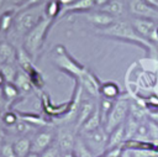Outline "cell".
<instances>
[{"label":"cell","mask_w":158,"mask_h":157,"mask_svg":"<svg viewBox=\"0 0 158 157\" xmlns=\"http://www.w3.org/2000/svg\"><path fill=\"white\" fill-rule=\"evenodd\" d=\"M95 35L136 45V46L143 48L146 52H151L153 49V43L147 41L146 38L141 37L136 32V30L133 28L131 22L125 19H116L111 25H109L106 27L95 28Z\"/></svg>","instance_id":"6da1fadb"},{"label":"cell","mask_w":158,"mask_h":157,"mask_svg":"<svg viewBox=\"0 0 158 157\" xmlns=\"http://www.w3.org/2000/svg\"><path fill=\"white\" fill-rule=\"evenodd\" d=\"M53 22H54L53 20L43 16L40 20V22L33 28H31L22 38V47L32 57L33 61H36L38 58L40 53L42 52L43 45L46 42V37H47Z\"/></svg>","instance_id":"7a4b0ae2"},{"label":"cell","mask_w":158,"mask_h":157,"mask_svg":"<svg viewBox=\"0 0 158 157\" xmlns=\"http://www.w3.org/2000/svg\"><path fill=\"white\" fill-rule=\"evenodd\" d=\"M43 16H44V4L30 9L17 10L11 31L17 37L23 38L25 35L31 28H33Z\"/></svg>","instance_id":"3957f363"},{"label":"cell","mask_w":158,"mask_h":157,"mask_svg":"<svg viewBox=\"0 0 158 157\" xmlns=\"http://www.w3.org/2000/svg\"><path fill=\"white\" fill-rule=\"evenodd\" d=\"M53 63L59 70L67 73L74 79H78V77L85 69V67L72 57L67 48L62 45H57L53 49Z\"/></svg>","instance_id":"277c9868"},{"label":"cell","mask_w":158,"mask_h":157,"mask_svg":"<svg viewBox=\"0 0 158 157\" xmlns=\"http://www.w3.org/2000/svg\"><path fill=\"white\" fill-rule=\"evenodd\" d=\"M79 135H80L83 143L85 145V147L90 151V153L94 157H99L106 151L109 134L106 132L104 126H100L89 132H81Z\"/></svg>","instance_id":"5b68a950"},{"label":"cell","mask_w":158,"mask_h":157,"mask_svg":"<svg viewBox=\"0 0 158 157\" xmlns=\"http://www.w3.org/2000/svg\"><path fill=\"white\" fill-rule=\"evenodd\" d=\"M128 110H130V99L128 98H125L121 95L118 99L115 100L114 106L111 108V110L102 125L107 134L126 121V119L128 116Z\"/></svg>","instance_id":"8992f818"},{"label":"cell","mask_w":158,"mask_h":157,"mask_svg":"<svg viewBox=\"0 0 158 157\" xmlns=\"http://www.w3.org/2000/svg\"><path fill=\"white\" fill-rule=\"evenodd\" d=\"M131 25L136 30V32L146 38L149 42H156V28H157V21L151 19H142V17H132L130 20Z\"/></svg>","instance_id":"52a82bcc"},{"label":"cell","mask_w":158,"mask_h":157,"mask_svg":"<svg viewBox=\"0 0 158 157\" xmlns=\"http://www.w3.org/2000/svg\"><path fill=\"white\" fill-rule=\"evenodd\" d=\"M127 10L132 15V17L151 19L156 21L158 20V10L149 6L143 0H128Z\"/></svg>","instance_id":"ba28073f"},{"label":"cell","mask_w":158,"mask_h":157,"mask_svg":"<svg viewBox=\"0 0 158 157\" xmlns=\"http://www.w3.org/2000/svg\"><path fill=\"white\" fill-rule=\"evenodd\" d=\"M80 87L83 88L84 91H86L91 98H96L100 96L99 95V89H100V82L98 79V77L85 67V69L81 72V74L78 77V79H75Z\"/></svg>","instance_id":"9c48e42d"},{"label":"cell","mask_w":158,"mask_h":157,"mask_svg":"<svg viewBox=\"0 0 158 157\" xmlns=\"http://www.w3.org/2000/svg\"><path fill=\"white\" fill-rule=\"evenodd\" d=\"M56 140H57V146L60 150V152L67 153V152H73L77 138L73 129L68 126H62L58 129L56 134Z\"/></svg>","instance_id":"30bf717a"},{"label":"cell","mask_w":158,"mask_h":157,"mask_svg":"<svg viewBox=\"0 0 158 157\" xmlns=\"http://www.w3.org/2000/svg\"><path fill=\"white\" fill-rule=\"evenodd\" d=\"M85 21H88L89 23H91L95 28H102V27H106L109 25H111L116 19L110 16L109 14L106 12H102L100 10H91V11H88V12H84V14H80Z\"/></svg>","instance_id":"8fae6325"},{"label":"cell","mask_w":158,"mask_h":157,"mask_svg":"<svg viewBox=\"0 0 158 157\" xmlns=\"http://www.w3.org/2000/svg\"><path fill=\"white\" fill-rule=\"evenodd\" d=\"M54 138H56V135L53 131L44 130V131L37 132L31 140V152H36V153L43 152L47 147L53 145Z\"/></svg>","instance_id":"7c38bea8"},{"label":"cell","mask_w":158,"mask_h":157,"mask_svg":"<svg viewBox=\"0 0 158 157\" xmlns=\"http://www.w3.org/2000/svg\"><path fill=\"white\" fill-rule=\"evenodd\" d=\"M96 105L98 104L94 101V98H89V99H85V100L80 101L79 108H78V114H77V117H75V121H74L75 129H80L83 126V124L89 119V116L95 110Z\"/></svg>","instance_id":"4fadbf2b"},{"label":"cell","mask_w":158,"mask_h":157,"mask_svg":"<svg viewBox=\"0 0 158 157\" xmlns=\"http://www.w3.org/2000/svg\"><path fill=\"white\" fill-rule=\"evenodd\" d=\"M17 48L9 41H0V66L16 63Z\"/></svg>","instance_id":"5bb4252c"},{"label":"cell","mask_w":158,"mask_h":157,"mask_svg":"<svg viewBox=\"0 0 158 157\" xmlns=\"http://www.w3.org/2000/svg\"><path fill=\"white\" fill-rule=\"evenodd\" d=\"M94 9H95V5H94L93 0H75L73 4L64 6L62 9L59 17H62L63 15H67V14H84V12L91 11Z\"/></svg>","instance_id":"9a60e30c"},{"label":"cell","mask_w":158,"mask_h":157,"mask_svg":"<svg viewBox=\"0 0 158 157\" xmlns=\"http://www.w3.org/2000/svg\"><path fill=\"white\" fill-rule=\"evenodd\" d=\"M98 10H100L102 12H106L110 16L117 19V17L123 16V14L126 11V5H125L123 0H110L104 6L99 7Z\"/></svg>","instance_id":"2e32d148"},{"label":"cell","mask_w":158,"mask_h":157,"mask_svg":"<svg viewBox=\"0 0 158 157\" xmlns=\"http://www.w3.org/2000/svg\"><path fill=\"white\" fill-rule=\"evenodd\" d=\"M99 95L101 98H105V99L116 100L121 96V90H120V87L115 82L109 80V82H104V83L100 84Z\"/></svg>","instance_id":"e0dca14e"},{"label":"cell","mask_w":158,"mask_h":157,"mask_svg":"<svg viewBox=\"0 0 158 157\" xmlns=\"http://www.w3.org/2000/svg\"><path fill=\"white\" fill-rule=\"evenodd\" d=\"M123 142H125V126H123V124H122V125L115 127L112 131L109 132V138H107L106 150L122 146Z\"/></svg>","instance_id":"ac0fdd59"},{"label":"cell","mask_w":158,"mask_h":157,"mask_svg":"<svg viewBox=\"0 0 158 157\" xmlns=\"http://www.w3.org/2000/svg\"><path fill=\"white\" fill-rule=\"evenodd\" d=\"M102 126V121H101V115H100V110L96 105L95 110L93 111V114L89 116V119L83 124V126L79 129V134L81 132H89V131H93L98 127Z\"/></svg>","instance_id":"d6986e66"},{"label":"cell","mask_w":158,"mask_h":157,"mask_svg":"<svg viewBox=\"0 0 158 157\" xmlns=\"http://www.w3.org/2000/svg\"><path fill=\"white\" fill-rule=\"evenodd\" d=\"M15 15H16V10L10 7H7L0 14V33H7L11 31Z\"/></svg>","instance_id":"ffe728a7"},{"label":"cell","mask_w":158,"mask_h":157,"mask_svg":"<svg viewBox=\"0 0 158 157\" xmlns=\"http://www.w3.org/2000/svg\"><path fill=\"white\" fill-rule=\"evenodd\" d=\"M16 63L19 64L20 69L23 70V72H28L32 67H35L33 64V59L32 57L25 51V48L21 46V47H17V54H16Z\"/></svg>","instance_id":"44dd1931"},{"label":"cell","mask_w":158,"mask_h":157,"mask_svg":"<svg viewBox=\"0 0 158 157\" xmlns=\"http://www.w3.org/2000/svg\"><path fill=\"white\" fill-rule=\"evenodd\" d=\"M14 84L16 85V88L20 90V93H28L31 91V89L33 88L32 87V83L27 75L26 72L19 69L16 77H15V80H14Z\"/></svg>","instance_id":"7402d4cb"},{"label":"cell","mask_w":158,"mask_h":157,"mask_svg":"<svg viewBox=\"0 0 158 157\" xmlns=\"http://www.w3.org/2000/svg\"><path fill=\"white\" fill-rule=\"evenodd\" d=\"M16 157H26L31 152V140L28 137H20L12 142Z\"/></svg>","instance_id":"603a6c76"},{"label":"cell","mask_w":158,"mask_h":157,"mask_svg":"<svg viewBox=\"0 0 158 157\" xmlns=\"http://www.w3.org/2000/svg\"><path fill=\"white\" fill-rule=\"evenodd\" d=\"M158 152L153 150H143V148H130L123 147L121 157H157Z\"/></svg>","instance_id":"cb8c5ba5"},{"label":"cell","mask_w":158,"mask_h":157,"mask_svg":"<svg viewBox=\"0 0 158 157\" xmlns=\"http://www.w3.org/2000/svg\"><path fill=\"white\" fill-rule=\"evenodd\" d=\"M63 6L60 5V2L58 0H48L44 4V16L51 19V20H56L60 16Z\"/></svg>","instance_id":"d4e9b609"},{"label":"cell","mask_w":158,"mask_h":157,"mask_svg":"<svg viewBox=\"0 0 158 157\" xmlns=\"http://www.w3.org/2000/svg\"><path fill=\"white\" fill-rule=\"evenodd\" d=\"M128 115L132 116L133 119H136V120L139 121V122L146 121V120L148 119V112H147V110H146L138 101H131V100H130Z\"/></svg>","instance_id":"484cf974"},{"label":"cell","mask_w":158,"mask_h":157,"mask_svg":"<svg viewBox=\"0 0 158 157\" xmlns=\"http://www.w3.org/2000/svg\"><path fill=\"white\" fill-rule=\"evenodd\" d=\"M1 91H2V95L6 100V103H12L15 99H17L20 96V90L16 88V85L14 83H5L1 87Z\"/></svg>","instance_id":"4316f807"},{"label":"cell","mask_w":158,"mask_h":157,"mask_svg":"<svg viewBox=\"0 0 158 157\" xmlns=\"http://www.w3.org/2000/svg\"><path fill=\"white\" fill-rule=\"evenodd\" d=\"M138 125H139V121H137L136 119H133L132 116H127L126 121L123 122V126H125V141H128L131 138H133L137 129H138Z\"/></svg>","instance_id":"83f0119b"},{"label":"cell","mask_w":158,"mask_h":157,"mask_svg":"<svg viewBox=\"0 0 158 157\" xmlns=\"http://www.w3.org/2000/svg\"><path fill=\"white\" fill-rule=\"evenodd\" d=\"M27 75H28L30 80H31V83H32V87H33V88H37V89L43 88V85H44V79H43L42 73L37 69V67H36V66H35V67H32V68L27 72Z\"/></svg>","instance_id":"f1b7e54d"},{"label":"cell","mask_w":158,"mask_h":157,"mask_svg":"<svg viewBox=\"0 0 158 157\" xmlns=\"http://www.w3.org/2000/svg\"><path fill=\"white\" fill-rule=\"evenodd\" d=\"M114 103L115 100H110V99H105V98H101L100 101L98 103V108L100 110V115H101V121H102V125L111 110V108L114 106Z\"/></svg>","instance_id":"f546056e"},{"label":"cell","mask_w":158,"mask_h":157,"mask_svg":"<svg viewBox=\"0 0 158 157\" xmlns=\"http://www.w3.org/2000/svg\"><path fill=\"white\" fill-rule=\"evenodd\" d=\"M0 69L4 74V78H5V82L6 83H14L15 80V77L19 72V69L16 68L15 64H4V66H0Z\"/></svg>","instance_id":"4dcf8cb0"},{"label":"cell","mask_w":158,"mask_h":157,"mask_svg":"<svg viewBox=\"0 0 158 157\" xmlns=\"http://www.w3.org/2000/svg\"><path fill=\"white\" fill-rule=\"evenodd\" d=\"M17 121H19V117H17V115H16L14 111H5V112H2V115H1V122H2L5 126L12 127Z\"/></svg>","instance_id":"1f68e13d"},{"label":"cell","mask_w":158,"mask_h":157,"mask_svg":"<svg viewBox=\"0 0 158 157\" xmlns=\"http://www.w3.org/2000/svg\"><path fill=\"white\" fill-rule=\"evenodd\" d=\"M0 156L1 157H16L14 145L11 142H4L0 145Z\"/></svg>","instance_id":"d6a6232c"},{"label":"cell","mask_w":158,"mask_h":157,"mask_svg":"<svg viewBox=\"0 0 158 157\" xmlns=\"http://www.w3.org/2000/svg\"><path fill=\"white\" fill-rule=\"evenodd\" d=\"M40 157H60V150L56 145H51L43 152L40 153Z\"/></svg>","instance_id":"836d02e7"},{"label":"cell","mask_w":158,"mask_h":157,"mask_svg":"<svg viewBox=\"0 0 158 157\" xmlns=\"http://www.w3.org/2000/svg\"><path fill=\"white\" fill-rule=\"evenodd\" d=\"M25 2H26V0H6L5 6H9L10 9H15L17 11Z\"/></svg>","instance_id":"e575fe53"},{"label":"cell","mask_w":158,"mask_h":157,"mask_svg":"<svg viewBox=\"0 0 158 157\" xmlns=\"http://www.w3.org/2000/svg\"><path fill=\"white\" fill-rule=\"evenodd\" d=\"M44 0H26V2L19 9V10H23V9H30V7H35L38 5H42Z\"/></svg>","instance_id":"d590c367"},{"label":"cell","mask_w":158,"mask_h":157,"mask_svg":"<svg viewBox=\"0 0 158 157\" xmlns=\"http://www.w3.org/2000/svg\"><path fill=\"white\" fill-rule=\"evenodd\" d=\"M5 137H6V132L4 129V124L0 122V145H2L5 142Z\"/></svg>","instance_id":"8d00e7d4"},{"label":"cell","mask_w":158,"mask_h":157,"mask_svg":"<svg viewBox=\"0 0 158 157\" xmlns=\"http://www.w3.org/2000/svg\"><path fill=\"white\" fill-rule=\"evenodd\" d=\"M110 0H93V2H94V5H95V7H101V6H104L106 2H109Z\"/></svg>","instance_id":"74e56055"},{"label":"cell","mask_w":158,"mask_h":157,"mask_svg":"<svg viewBox=\"0 0 158 157\" xmlns=\"http://www.w3.org/2000/svg\"><path fill=\"white\" fill-rule=\"evenodd\" d=\"M6 100H5V98H4V95H2V91H1V88H0V110H2L5 106H6Z\"/></svg>","instance_id":"f35d334b"},{"label":"cell","mask_w":158,"mask_h":157,"mask_svg":"<svg viewBox=\"0 0 158 157\" xmlns=\"http://www.w3.org/2000/svg\"><path fill=\"white\" fill-rule=\"evenodd\" d=\"M59 2H60V5L64 7V6H68V5H70V4H73L75 0H58Z\"/></svg>","instance_id":"ab89813d"},{"label":"cell","mask_w":158,"mask_h":157,"mask_svg":"<svg viewBox=\"0 0 158 157\" xmlns=\"http://www.w3.org/2000/svg\"><path fill=\"white\" fill-rule=\"evenodd\" d=\"M6 82H5V78H4V74H2V72H1V69H0V88L5 84Z\"/></svg>","instance_id":"60d3db41"},{"label":"cell","mask_w":158,"mask_h":157,"mask_svg":"<svg viewBox=\"0 0 158 157\" xmlns=\"http://www.w3.org/2000/svg\"><path fill=\"white\" fill-rule=\"evenodd\" d=\"M26 157H40V153H36V152H30Z\"/></svg>","instance_id":"b9f144b4"},{"label":"cell","mask_w":158,"mask_h":157,"mask_svg":"<svg viewBox=\"0 0 158 157\" xmlns=\"http://www.w3.org/2000/svg\"><path fill=\"white\" fill-rule=\"evenodd\" d=\"M5 1H6V0H0V10L5 6Z\"/></svg>","instance_id":"7bdbcfd3"},{"label":"cell","mask_w":158,"mask_h":157,"mask_svg":"<svg viewBox=\"0 0 158 157\" xmlns=\"http://www.w3.org/2000/svg\"><path fill=\"white\" fill-rule=\"evenodd\" d=\"M156 42H158V25H157V28H156Z\"/></svg>","instance_id":"ee69618b"},{"label":"cell","mask_w":158,"mask_h":157,"mask_svg":"<svg viewBox=\"0 0 158 157\" xmlns=\"http://www.w3.org/2000/svg\"><path fill=\"white\" fill-rule=\"evenodd\" d=\"M99 157H106V156H104V155H101V156H99Z\"/></svg>","instance_id":"f6af8a7d"}]
</instances>
